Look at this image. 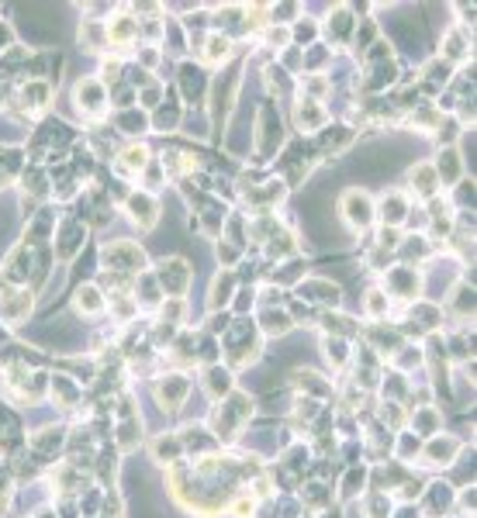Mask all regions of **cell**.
I'll use <instances>...</instances> for the list:
<instances>
[{"mask_svg":"<svg viewBox=\"0 0 477 518\" xmlns=\"http://www.w3.org/2000/svg\"><path fill=\"white\" fill-rule=\"evenodd\" d=\"M104 259L111 263V270H118V273H135V270H142V249L139 245H132V242H111L108 249H104Z\"/></svg>","mask_w":477,"mask_h":518,"instance_id":"1","label":"cell"},{"mask_svg":"<svg viewBox=\"0 0 477 518\" xmlns=\"http://www.w3.org/2000/svg\"><path fill=\"white\" fill-rule=\"evenodd\" d=\"M343 214H346V221H349L353 228H367V225H370V218H374V204H370V197H367V194L349 190V194L343 197Z\"/></svg>","mask_w":477,"mask_h":518,"instance_id":"2","label":"cell"},{"mask_svg":"<svg viewBox=\"0 0 477 518\" xmlns=\"http://www.w3.org/2000/svg\"><path fill=\"white\" fill-rule=\"evenodd\" d=\"M159 284H163V291H166V294H176V298L190 287V270H187L183 259H170V263H163Z\"/></svg>","mask_w":477,"mask_h":518,"instance_id":"3","label":"cell"},{"mask_svg":"<svg viewBox=\"0 0 477 518\" xmlns=\"http://www.w3.org/2000/svg\"><path fill=\"white\" fill-rule=\"evenodd\" d=\"M28 311H32V294L28 291H11V294L0 298V318L11 322V325H18Z\"/></svg>","mask_w":477,"mask_h":518,"instance_id":"4","label":"cell"},{"mask_svg":"<svg viewBox=\"0 0 477 518\" xmlns=\"http://www.w3.org/2000/svg\"><path fill=\"white\" fill-rule=\"evenodd\" d=\"M156 397H159V404H163L166 411H176V404L187 397V380H183V377H163Z\"/></svg>","mask_w":477,"mask_h":518,"instance_id":"5","label":"cell"},{"mask_svg":"<svg viewBox=\"0 0 477 518\" xmlns=\"http://www.w3.org/2000/svg\"><path fill=\"white\" fill-rule=\"evenodd\" d=\"M77 101H80V107H87L90 114H101V107H104V87L97 83V80H80V87H77Z\"/></svg>","mask_w":477,"mask_h":518,"instance_id":"6","label":"cell"},{"mask_svg":"<svg viewBox=\"0 0 477 518\" xmlns=\"http://www.w3.org/2000/svg\"><path fill=\"white\" fill-rule=\"evenodd\" d=\"M128 211H132V218L142 228H152V221H156V200L149 194H132L128 197Z\"/></svg>","mask_w":477,"mask_h":518,"instance_id":"7","label":"cell"},{"mask_svg":"<svg viewBox=\"0 0 477 518\" xmlns=\"http://www.w3.org/2000/svg\"><path fill=\"white\" fill-rule=\"evenodd\" d=\"M301 294H308V301H318V304H339V287L329 284V280H308L301 284Z\"/></svg>","mask_w":477,"mask_h":518,"instance_id":"8","label":"cell"},{"mask_svg":"<svg viewBox=\"0 0 477 518\" xmlns=\"http://www.w3.org/2000/svg\"><path fill=\"white\" fill-rule=\"evenodd\" d=\"M387 284H391V291H394V294H408V298H415V287H418V280H415V270H408V267H398V270H391Z\"/></svg>","mask_w":477,"mask_h":518,"instance_id":"9","label":"cell"},{"mask_svg":"<svg viewBox=\"0 0 477 518\" xmlns=\"http://www.w3.org/2000/svg\"><path fill=\"white\" fill-rule=\"evenodd\" d=\"M204 377H207V384H204V387H207V394H211V397H221V394H228V391H232V373H228V370L211 366Z\"/></svg>","mask_w":477,"mask_h":518,"instance_id":"10","label":"cell"},{"mask_svg":"<svg viewBox=\"0 0 477 518\" xmlns=\"http://www.w3.org/2000/svg\"><path fill=\"white\" fill-rule=\"evenodd\" d=\"M145 163H149V159H145V149H142V145H132V149H125V152H121L118 169H121V173H142V169H145Z\"/></svg>","mask_w":477,"mask_h":518,"instance_id":"11","label":"cell"},{"mask_svg":"<svg viewBox=\"0 0 477 518\" xmlns=\"http://www.w3.org/2000/svg\"><path fill=\"white\" fill-rule=\"evenodd\" d=\"M132 35H139V21H132V18H114L108 25V39H114V42H128Z\"/></svg>","mask_w":477,"mask_h":518,"instance_id":"12","label":"cell"},{"mask_svg":"<svg viewBox=\"0 0 477 518\" xmlns=\"http://www.w3.org/2000/svg\"><path fill=\"white\" fill-rule=\"evenodd\" d=\"M436 176H443L446 183H453V180L460 176V156H456L453 149L439 156V166H436Z\"/></svg>","mask_w":477,"mask_h":518,"instance_id":"13","label":"cell"},{"mask_svg":"<svg viewBox=\"0 0 477 518\" xmlns=\"http://www.w3.org/2000/svg\"><path fill=\"white\" fill-rule=\"evenodd\" d=\"M298 125L301 128H318V125H325V111L315 101H308L305 107H298Z\"/></svg>","mask_w":477,"mask_h":518,"instance_id":"14","label":"cell"},{"mask_svg":"<svg viewBox=\"0 0 477 518\" xmlns=\"http://www.w3.org/2000/svg\"><path fill=\"white\" fill-rule=\"evenodd\" d=\"M349 142H353V132H349V128H332L329 135H322V149L332 152V156H336L339 149H346Z\"/></svg>","mask_w":477,"mask_h":518,"instance_id":"15","label":"cell"},{"mask_svg":"<svg viewBox=\"0 0 477 518\" xmlns=\"http://www.w3.org/2000/svg\"><path fill=\"white\" fill-rule=\"evenodd\" d=\"M152 449H156V459H159V463H163V459H166V463H176V456H180L183 442H180V439H166V435H159Z\"/></svg>","mask_w":477,"mask_h":518,"instance_id":"16","label":"cell"},{"mask_svg":"<svg viewBox=\"0 0 477 518\" xmlns=\"http://www.w3.org/2000/svg\"><path fill=\"white\" fill-rule=\"evenodd\" d=\"M77 308H80V311H87V315L101 311V308H104L101 291H94V287H80V291H77Z\"/></svg>","mask_w":477,"mask_h":518,"instance_id":"17","label":"cell"},{"mask_svg":"<svg viewBox=\"0 0 477 518\" xmlns=\"http://www.w3.org/2000/svg\"><path fill=\"white\" fill-rule=\"evenodd\" d=\"M232 287H235V277H232V273H221V277L214 280V287H211V304L218 308L221 301H228V294H232Z\"/></svg>","mask_w":477,"mask_h":518,"instance_id":"18","label":"cell"},{"mask_svg":"<svg viewBox=\"0 0 477 518\" xmlns=\"http://www.w3.org/2000/svg\"><path fill=\"white\" fill-rule=\"evenodd\" d=\"M263 322H267L263 329H267L270 335H284V332L291 329V318H287V315H281V311H267V315H263Z\"/></svg>","mask_w":477,"mask_h":518,"instance_id":"19","label":"cell"},{"mask_svg":"<svg viewBox=\"0 0 477 518\" xmlns=\"http://www.w3.org/2000/svg\"><path fill=\"white\" fill-rule=\"evenodd\" d=\"M456 456V442H443V439H436V442H429V459H443V463H449Z\"/></svg>","mask_w":477,"mask_h":518,"instance_id":"20","label":"cell"},{"mask_svg":"<svg viewBox=\"0 0 477 518\" xmlns=\"http://www.w3.org/2000/svg\"><path fill=\"white\" fill-rule=\"evenodd\" d=\"M367 311H370L374 318H380V315L387 311V294H384V291H370V294H367Z\"/></svg>","mask_w":477,"mask_h":518,"instance_id":"21","label":"cell"},{"mask_svg":"<svg viewBox=\"0 0 477 518\" xmlns=\"http://www.w3.org/2000/svg\"><path fill=\"white\" fill-rule=\"evenodd\" d=\"M367 511H370V518H387V511H391V504H387V494H370V501H367Z\"/></svg>","mask_w":477,"mask_h":518,"instance_id":"22","label":"cell"},{"mask_svg":"<svg viewBox=\"0 0 477 518\" xmlns=\"http://www.w3.org/2000/svg\"><path fill=\"white\" fill-rule=\"evenodd\" d=\"M225 56H228V39L214 35V39L207 42V59H211V63H218V59H225Z\"/></svg>","mask_w":477,"mask_h":518,"instance_id":"23","label":"cell"},{"mask_svg":"<svg viewBox=\"0 0 477 518\" xmlns=\"http://www.w3.org/2000/svg\"><path fill=\"white\" fill-rule=\"evenodd\" d=\"M446 56H449V59H460V56H463V39H460V35H449V39H446Z\"/></svg>","mask_w":477,"mask_h":518,"instance_id":"24","label":"cell"},{"mask_svg":"<svg viewBox=\"0 0 477 518\" xmlns=\"http://www.w3.org/2000/svg\"><path fill=\"white\" fill-rule=\"evenodd\" d=\"M235 515H238V518L253 515V497H243V501H235Z\"/></svg>","mask_w":477,"mask_h":518,"instance_id":"25","label":"cell"},{"mask_svg":"<svg viewBox=\"0 0 477 518\" xmlns=\"http://www.w3.org/2000/svg\"><path fill=\"white\" fill-rule=\"evenodd\" d=\"M4 42H11V32H8V28L0 32V45H4Z\"/></svg>","mask_w":477,"mask_h":518,"instance_id":"26","label":"cell"}]
</instances>
